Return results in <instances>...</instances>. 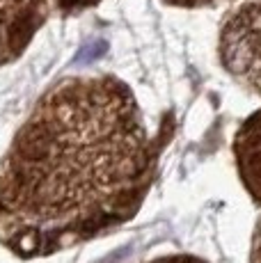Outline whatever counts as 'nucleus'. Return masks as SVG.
<instances>
[{
	"label": "nucleus",
	"instance_id": "f03ea898",
	"mask_svg": "<svg viewBox=\"0 0 261 263\" xmlns=\"http://www.w3.org/2000/svg\"><path fill=\"white\" fill-rule=\"evenodd\" d=\"M218 55L225 71L261 96V0H243L225 18Z\"/></svg>",
	"mask_w": 261,
	"mask_h": 263
},
{
	"label": "nucleus",
	"instance_id": "20e7f679",
	"mask_svg": "<svg viewBox=\"0 0 261 263\" xmlns=\"http://www.w3.org/2000/svg\"><path fill=\"white\" fill-rule=\"evenodd\" d=\"M232 149L240 183L261 209V108L238 126Z\"/></svg>",
	"mask_w": 261,
	"mask_h": 263
},
{
	"label": "nucleus",
	"instance_id": "7ed1b4c3",
	"mask_svg": "<svg viewBox=\"0 0 261 263\" xmlns=\"http://www.w3.org/2000/svg\"><path fill=\"white\" fill-rule=\"evenodd\" d=\"M48 18V0H0V67L14 62Z\"/></svg>",
	"mask_w": 261,
	"mask_h": 263
},
{
	"label": "nucleus",
	"instance_id": "39448f33",
	"mask_svg": "<svg viewBox=\"0 0 261 263\" xmlns=\"http://www.w3.org/2000/svg\"><path fill=\"white\" fill-rule=\"evenodd\" d=\"M55 7L64 14H78V12H85V9L94 7L99 5V0H53Z\"/></svg>",
	"mask_w": 261,
	"mask_h": 263
},
{
	"label": "nucleus",
	"instance_id": "0eeeda50",
	"mask_svg": "<svg viewBox=\"0 0 261 263\" xmlns=\"http://www.w3.org/2000/svg\"><path fill=\"white\" fill-rule=\"evenodd\" d=\"M147 263H207L197 256H190V254H170V256H158L154 261H147Z\"/></svg>",
	"mask_w": 261,
	"mask_h": 263
},
{
	"label": "nucleus",
	"instance_id": "f257e3e1",
	"mask_svg": "<svg viewBox=\"0 0 261 263\" xmlns=\"http://www.w3.org/2000/svg\"><path fill=\"white\" fill-rule=\"evenodd\" d=\"M154 179V146L133 92L73 76L39 99L0 158V245L39 259L128 222Z\"/></svg>",
	"mask_w": 261,
	"mask_h": 263
},
{
	"label": "nucleus",
	"instance_id": "423d86ee",
	"mask_svg": "<svg viewBox=\"0 0 261 263\" xmlns=\"http://www.w3.org/2000/svg\"><path fill=\"white\" fill-rule=\"evenodd\" d=\"M250 263H261V217L254 227L252 242H250Z\"/></svg>",
	"mask_w": 261,
	"mask_h": 263
},
{
	"label": "nucleus",
	"instance_id": "6e6552de",
	"mask_svg": "<svg viewBox=\"0 0 261 263\" xmlns=\"http://www.w3.org/2000/svg\"><path fill=\"white\" fill-rule=\"evenodd\" d=\"M167 5H174V7H207V5H213L218 0H163Z\"/></svg>",
	"mask_w": 261,
	"mask_h": 263
}]
</instances>
